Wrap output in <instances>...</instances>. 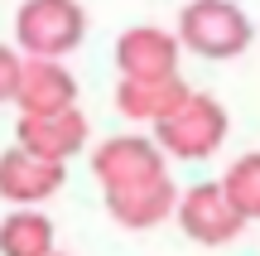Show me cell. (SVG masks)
<instances>
[{
  "label": "cell",
  "instance_id": "277c9868",
  "mask_svg": "<svg viewBox=\"0 0 260 256\" xmlns=\"http://www.w3.org/2000/svg\"><path fill=\"white\" fill-rule=\"evenodd\" d=\"M92 174L102 184V193H121V189H135V184L164 179L169 155L154 145V135H111L92 150Z\"/></svg>",
  "mask_w": 260,
  "mask_h": 256
},
{
  "label": "cell",
  "instance_id": "9c48e42d",
  "mask_svg": "<svg viewBox=\"0 0 260 256\" xmlns=\"http://www.w3.org/2000/svg\"><path fill=\"white\" fill-rule=\"evenodd\" d=\"M63 179H68L63 164L34 160V155L19 150V145H10V150L0 155V198L15 203V208H39V203H48L63 189Z\"/></svg>",
  "mask_w": 260,
  "mask_h": 256
},
{
  "label": "cell",
  "instance_id": "8fae6325",
  "mask_svg": "<svg viewBox=\"0 0 260 256\" xmlns=\"http://www.w3.org/2000/svg\"><path fill=\"white\" fill-rule=\"evenodd\" d=\"M193 97V87L183 82V77H159V82H116V106H121V116L130 121H169V116L178 111V106Z\"/></svg>",
  "mask_w": 260,
  "mask_h": 256
},
{
  "label": "cell",
  "instance_id": "30bf717a",
  "mask_svg": "<svg viewBox=\"0 0 260 256\" xmlns=\"http://www.w3.org/2000/svg\"><path fill=\"white\" fill-rule=\"evenodd\" d=\"M102 198H106V213H111L116 227L149 232V227H159V222L174 218V208H178V184L164 174V179L135 184V189H121V193H102Z\"/></svg>",
  "mask_w": 260,
  "mask_h": 256
},
{
  "label": "cell",
  "instance_id": "4fadbf2b",
  "mask_svg": "<svg viewBox=\"0 0 260 256\" xmlns=\"http://www.w3.org/2000/svg\"><path fill=\"white\" fill-rule=\"evenodd\" d=\"M217 184H222V193L232 198V208L241 213L246 222H260V150L241 155Z\"/></svg>",
  "mask_w": 260,
  "mask_h": 256
},
{
  "label": "cell",
  "instance_id": "7a4b0ae2",
  "mask_svg": "<svg viewBox=\"0 0 260 256\" xmlns=\"http://www.w3.org/2000/svg\"><path fill=\"white\" fill-rule=\"evenodd\" d=\"M87 39V10L77 0H24L15 10V44L24 58L63 63Z\"/></svg>",
  "mask_w": 260,
  "mask_h": 256
},
{
  "label": "cell",
  "instance_id": "6da1fadb",
  "mask_svg": "<svg viewBox=\"0 0 260 256\" xmlns=\"http://www.w3.org/2000/svg\"><path fill=\"white\" fill-rule=\"evenodd\" d=\"M178 44L198 58H236L251 48L255 39V24L236 0H188L178 10Z\"/></svg>",
  "mask_w": 260,
  "mask_h": 256
},
{
  "label": "cell",
  "instance_id": "52a82bcc",
  "mask_svg": "<svg viewBox=\"0 0 260 256\" xmlns=\"http://www.w3.org/2000/svg\"><path fill=\"white\" fill-rule=\"evenodd\" d=\"M87 135H92V126H87V111L77 106V111H63V116H19L15 121V145L19 150H29L34 160H48V164H63L73 155H82Z\"/></svg>",
  "mask_w": 260,
  "mask_h": 256
},
{
  "label": "cell",
  "instance_id": "9a60e30c",
  "mask_svg": "<svg viewBox=\"0 0 260 256\" xmlns=\"http://www.w3.org/2000/svg\"><path fill=\"white\" fill-rule=\"evenodd\" d=\"M53 256H68V251H53Z\"/></svg>",
  "mask_w": 260,
  "mask_h": 256
},
{
  "label": "cell",
  "instance_id": "3957f363",
  "mask_svg": "<svg viewBox=\"0 0 260 256\" xmlns=\"http://www.w3.org/2000/svg\"><path fill=\"white\" fill-rule=\"evenodd\" d=\"M226 131H232L226 106L212 92H193L169 121L154 126V145L164 155H174V160H207V155L222 150Z\"/></svg>",
  "mask_w": 260,
  "mask_h": 256
},
{
  "label": "cell",
  "instance_id": "7c38bea8",
  "mask_svg": "<svg viewBox=\"0 0 260 256\" xmlns=\"http://www.w3.org/2000/svg\"><path fill=\"white\" fill-rule=\"evenodd\" d=\"M58 232L53 218H44L39 208H15L0 222V256H53Z\"/></svg>",
  "mask_w": 260,
  "mask_h": 256
},
{
  "label": "cell",
  "instance_id": "8992f818",
  "mask_svg": "<svg viewBox=\"0 0 260 256\" xmlns=\"http://www.w3.org/2000/svg\"><path fill=\"white\" fill-rule=\"evenodd\" d=\"M178 44L174 29L159 24H135L116 39V68L125 82H159V77H178Z\"/></svg>",
  "mask_w": 260,
  "mask_h": 256
},
{
  "label": "cell",
  "instance_id": "ba28073f",
  "mask_svg": "<svg viewBox=\"0 0 260 256\" xmlns=\"http://www.w3.org/2000/svg\"><path fill=\"white\" fill-rule=\"evenodd\" d=\"M15 106H19V116H63V111H77V77L68 73V63L24 58Z\"/></svg>",
  "mask_w": 260,
  "mask_h": 256
},
{
  "label": "cell",
  "instance_id": "5bb4252c",
  "mask_svg": "<svg viewBox=\"0 0 260 256\" xmlns=\"http://www.w3.org/2000/svg\"><path fill=\"white\" fill-rule=\"evenodd\" d=\"M19 73H24V53H19V48H10V44H0V102H15Z\"/></svg>",
  "mask_w": 260,
  "mask_h": 256
},
{
  "label": "cell",
  "instance_id": "5b68a950",
  "mask_svg": "<svg viewBox=\"0 0 260 256\" xmlns=\"http://www.w3.org/2000/svg\"><path fill=\"white\" fill-rule=\"evenodd\" d=\"M174 222L183 227L188 242L198 247H226L246 232V218L232 208V198L222 193V184H198V189H183L178 193V208H174Z\"/></svg>",
  "mask_w": 260,
  "mask_h": 256
}]
</instances>
